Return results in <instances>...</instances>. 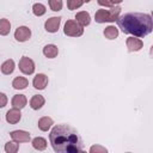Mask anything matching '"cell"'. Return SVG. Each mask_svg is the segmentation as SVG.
Returning a JSON list of instances; mask_svg holds the SVG:
<instances>
[{
    "mask_svg": "<svg viewBox=\"0 0 153 153\" xmlns=\"http://www.w3.org/2000/svg\"><path fill=\"white\" fill-rule=\"evenodd\" d=\"M49 141L56 153H80L84 149L78 131L68 124L55 126L49 134Z\"/></svg>",
    "mask_w": 153,
    "mask_h": 153,
    "instance_id": "cell-1",
    "label": "cell"
},
{
    "mask_svg": "<svg viewBox=\"0 0 153 153\" xmlns=\"http://www.w3.org/2000/svg\"><path fill=\"white\" fill-rule=\"evenodd\" d=\"M120 29L124 33L134 37H145L152 32L153 20L147 13H126L116 19Z\"/></svg>",
    "mask_w": 153,
    "mask_h": 153,
    "instance_id": "cell-2",
    "label": "cell"
},
{
    "mask_svg": "<svg viewBox=\"0 0 153 153\" xmlns=\"http://www.w3.org/2000/svg\"><path fill=\"white\" fill-rule=\"evenodd\" d=\"M121 10L122 8L120 6H111L109 10L100 8L96 12L94 20L99 24H102V23H112L120 17Z\"/></svg>",
    "mask_w": 153,
    "mask_h": 153,
    "instance_id": "cell-3",
    "label": "cell"
},
{
    "mask_svg": "<svg viewBox=\"0 0 153 153\" xmlns=\"http://www.w3.org/2000/svg\"><path fill=\"white\" fill-rule=\"evenodd\" d=\"M63 32H65V35H67L69 37H80L84 33V27L76 20L69 19L65 23Z\"/></svg>",
    "mask_w": 153,
    "mask_h": 153,
    "instance_id": "cell-4",
    "label": "cell"
},
{
    "mask_svg": "<svg viewBox=\"0 0 153 153\" xmlns=\"http://www.w3.org/2000/svg\"><path fill=\"white\" fill-rule=\"evenodd\" d=\"M19 69L22 71V73H24L26 75H30L35 72V62L30 57L23 56L19 60Z\"/></svg>",
    "mask_w": 153,
    "mask_h": 153,
    "instance_id": "cell-5",
    "label": "cell"
},
{
    "mask_svg": "<svg viewBox=\"0 0 153 153\" xmlns=\"http://www.w3.org/2000/svg\"><path fill=\"white\" fill-rule=\"evenodd\" d=\"M31 37V30L27 26H19L14 31V38L18 42H26Z\"/></svg>",
    "mask_w": 153,
    "mask_h": 153,
    "instance_id": "cell-6",
    "label": "cell"
},
{
    "mask_svg": "<svg viewBox=\"0 0 153 153\" xmlns=\"http://www.w3.org/2000/svg\"><path fill=\"white\" fill-rule=\"evenodd\" d=\"M60 24H61V17H51L44 23V29H45V31L54 33L59 30Z\"/></svg>",
    "mask_w": 153,
    "mask_h": 153,
    "instance_id": "cell-7",
    "label": "cell"
},
{
    "mask_svg": "<svg viewBox=\"0 0 153 153\" xmlns=\"http://www.w3.org/2000/svg\"><path fill=\"white\" fill-rule=\"evenodd\" d=\"M126 44H127V48L129 51H139L143 47V42L140 38L134 37V36L128 37L126 41Z\"/></svg>",
    "mask_w": 153,
    "mask_h": 153,
    "instance_id": "cell-8",
    "label": "cell"
},
{
    "mask_svg": "<svg viewBox=\"0 0 153 153\" xmlns=\"http://www.w3.org/2000/svg\"><path fill=\"white\" fill-rule=\"evenodd\" d=\"M32 85L36 90H44L48 85V76L43 73H38L33 76L32 80Z\"/></svg>",
    "mask_w": 153,
    "mask_h": 153,
    "instance_id": "cell-9",
    "label": "cell"
},
{
    "mask_svg": "<svg viewBox=\"0 0 153 153\" xmlns=\"http://www.w3.org/2000/svg\"><path fill=\"white\" fill-rule=\"evenodd\" d=\"M11 137L16 142H29L30 141V133L25 130H13L10 133Z\"/></svg>",
    "mask_w": 153,
    "mask_h": 153,
    "instance_id": "cell-10",
    "label": "cell"
},
{
    "mask_svg": "<svg viewBox=\"0 0 153 153\" xmlns=\"http://www.w3.org/2000/svg\"><path fill=\"white\" fill-rule=\"evenodd\" d=\"M22 118V114H20V110L19 109H16V108H12L10 109L7 112H6V121L7 123L10 124H16L20 121Z\"/></svg>",
    "mask_w": 153,
    "mask_h": 153,
    "instance_id": "cell-11",
    "label": "cell"
},
{
    "mask_svg": "<svg viewBox=\"0 0 153 153\" xmlns=\"http://www.w3.org/2000/svg\"><path fill=\"white\" fill-rule=\"evenodd\" d=\"M75 19L76 22L84 27V26H87L90 23H91V17H90V13L86 12V11H81V12H78L75 14Z\"/></svg>",
    "mask_w": 153,
    "mask_h": 153,
    "instance_id": "cell-12",
    "label": "cell"
},
{
    "mask_svg": "<svg viewBox=\"0 0 153 153\" xmlns=\"http://www.w3.org/2000/svg\"><path fill=\"white\" fill-rule=\"evenodd\" d=\"M11 103H12V106H13V108L20 110V109H23V108L26 105L27 99H26V97H25L24 94H16V96H13Z\"/></svg>",
    "mask_w": 153,
    "mask_h": 153,
    "instance_id": "cell-13",
    "label": "cell"
},
{
    "mask_svg": "<svg viewBox=\"0 0 153 153\" xmlns=\"http://www.w3.org/2000/svg\"><path fill=\"white\" fill-rule=\"evenodd\" d=\"M44 103H45V99H44V97L41 96V94H35V96H32V98L30 99V106H31V109H33V110L41 109V108L44 105Z\"/></svg>",
    "mask_w": 153,
    "mask_h": 153,
    "instance_id": "cell-14",
    "label": "cell"
},
{
    "mask_svg": "<svg viewBox=\"0 0 153 153\" xmlns=\"http://www.w3.org/2000/svg\"><path fill=\"white\" fill-rule=\"evenodd\" d=\"M59 54V49L55 44H47L43 48V55L48 59H54Z\"/></svg>",
    "mask_w": 153,
    "mask_h": 153,
    "instance_id": "cell-15",
    "label": "cell"
},
{
    "mask_svg": "<svg viewBox=\"0 0 153 153\" xmlns=\"http://www.w3.org/2000/svg\"><path fill=\"white\" fill-rule=\"evenodd\" d=\"M54 124V122H53V120L50 118V117H48V116H44V117H41L39 120H38V123H37V126H38V128L42 130V131H48L49 129H50V127Z\"/></svg>",
    "mask_w": 153,
    "mask_h": 153,
    "instance_id": "cell-16",
    "label": "cell"
},
{
    "mask_svg": "<svg viewBox=\"0 0 153 153\" xmlns=\"http://www.w3.org/2000/svg\"><path fill=\"white\" fill-rule=\"evenodd\" d=\"M27 85H29V81L24 76H16L12 81V86L16 90H24V88H26Z\"/></svg>",
    "mask_w": 153,
    "mask_h": 153,
    "instance_id": "cell-17",
    "label": "cell"
},
{
    "mask_svg": "<svg viewBox=\"0 0 153 153\" xmlns=\"http://www.w3.org/2000/svg\"><path fill=\"white\" fill-rule=\"evenodd\" d=\"M14 67H16L14 61H13L12 59H8V60H6V61L1 65V72H2V74H5V75H10V74L13 73Z\"/></svg>",
    "mask_w": 153,
    "mask_h": 153,
    "instance_id": "cell-18",
    "label": "cell"
},
{
    "mask_svg": "<svg viewBox=\"0 0 153 153\" xmlns=\"http://www.w3.org/2000/svg\"><path fill=\"white\" fill-rule=\"evenodd\" d=\"M32 147L37 151H44L47 148V140L44 137H41V136H37L32 140Z\"/></svg>",
    "mask_w": 153,
    "mask_h": 153,
    "instance_id": "cell-19",
    "label": "cell"
},
{
    "mask_svg": "<svg viewBox=\"0 0 153 153\" xmlns=\"http://www.w3.org/2000/svg\"><path fill=\"white\" fill-rule=\"evenodd\" d=\"M104 36L108 38V39H115L117 36H118V30L117 27H115L114 25H109L108 27L104 29Z\"/></svg>",
    "mask_w": 153,
    "mask_h": 153,
    "instance_id": "cell-20",
    "label": "cell"
},
{
    "mask_svg": "<svg viewBox=\"0 0 153 153\" xmlns=\"http://www.w3.org/2000/svg\"><path fill=\"white\" fill-rule=\"evenodd\" d=\"M11 31V23L8 19L6 18H2L0 19V35L1 36H6L8 35Z\"/></svg>",
    "mask_w": 153,
    "mask_h": 153,
    "instance_id": "cell-21",
    "label": "cell"
},
{
    "mask_svg": "<svg viewBox=\"0 0 153 153\" xmlns=\"http://www.w3.org/2000/svg\"><path fill=\"white\" fill-rule=\"evenodd\" d=\"M45 12H47V8H45V6L43 4H39V2L33 4V6H32V13L35 16L41 17V16L45 14Z\"/></svg>",
    "mask_w": 153,
    "mask_h": 153,
    "instance_id": "cell-22",
    "label": "cell"
},
{
    "mask_svg": "<svg viewBox=\"0 0 153 153\" xmlns=\"http://www.w3.org/2000/svg\"><path fill=\"white\" fill-rule=\"evenodd\" d=\"M19 149V142L8 141L5 143V152L6 153H16Z\"/></svg>",
    "mask_w": 153,
    "mask_h": 153,
    "instance_id": "cell-23",
    "label": "cell"
},
{
    "mask_svg": "<svg viewBox=\"0 0 153 153\" xmlns=\"http://www.w3.org/2000/svg\"><path fill=\"white\" fill-rule=\"evenodd\" d=\"M62 0H49V7L54 12H59L62 8Z\"/></svg>",
    "mask_w": 153,
    "mask_h": 153,
    "instance_id": "cell-24",
    "label": "cell"
},
{
    "mask_svg": "<svg viewBox=\"0 0 153 153\" xmlns=\"http://www.w3.org/2000/svg\"><path fill=\"white\" fill-rule=\"evenodd\" d=\"M84 5V0H67L68 10H76Z\"/></svg>",
    "mask_w": 153,
    "mask_h": 153,
    "instance_id": "cell-25",
    "label": "cell"
},
{
    "mask_svg": "<svg viewBox=\"0 0 153 153\" xmlns=\"http://www.w3.org/2000/svg\"><path fill=\"white\" fill-rule=\"evenodd\" d=\"M108 149L100 145H93L90 148V153H106Z\"/></svg>",
    "mask_w": 153,
    "mask_h": 153,
    "instance_id": "cell-26",
    "label": "cell"
},
{
    "mask_svg": "<svg viewBox=\"0 0 153 153\" xmlns=\"http://www.w3.org/2000/svg\"><path fill=\"white\" fill-rule=\"evenodd\" d=\"M7 104V97L5 93L0 92V108H4Z\"/></svg>",
    "mask_w": 153,
    "mask_h": 153,
    "instance_id": "cell-27",
    "label": "cell"
},
{
    "mask_svg": "<svg viewBox=\"0 0 153 153\" xmlns=\"http://www.w3.org/2000/svg\"><path fill=\"white\" fill-rule=\"evenodd\" d=\"M97 2L100 6H104V7H111V6H114L109 0H97Z\"/></svg>",
    "mask_w": 153,
    "mask_h": 153,
    "instance_id": "cell-28",
    "label": "cell"
},
{
    "mask_svg": "<svg viewBox=\"0 0 153 153\" xmlns=\"http://www.w3.org/2000/svg\"><path fill=\"white\" fill-rule=\"evenodd\" d=\"M109 1H110V2H111L114 6H115V5H118V4H121L123 0H109Z\"/></svg>",
    "mask_w": 153,
    "mask_h": 153,
    "instance_id": "cell-29",
    "label": "cell"
},
{
    "mask_svg": "<svg viewBox=\"0 0 153 153\" xmlns=\"http://www.w3.org/2000/svg\"><path fill=\"white\" fill-rule=\"evenodd\" d=\"M91 0H84V2H90Z\"/></svg>",
    "mask_w": 153,
    "mask_h": 153,
    "instance_id": "cell-30",
    "label": "cell"
}]
</instances>
